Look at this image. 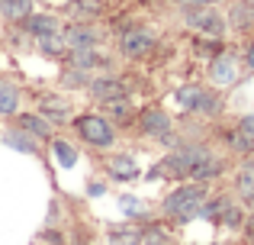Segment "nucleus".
I'll use <instances>...</instances> for the list:
<instances>
[{"mask_svg": "<svg viewBox=\"0 0 254 245\" xmlns=\"http://www.w3.org/2000/svg\"><path fill=\"white\" fill-rule=\"evenodd\" d=\"M206 197H209L206 181H190V184H184V187L171 190V194L164 197L161 200V213L171 216L177 226H184V223L199 220V207H203Z\"/></svg>", "mask_w": 254, "mask_h": 245, "instance_id": "f257e3e1", "label": "nucleus"}, {"mask_svg": "<svg viewBox=\"0 0 254 245\" xmlns=\"http://www.w3.org/2000/svg\"><path fill=\"white\" fill-rule=\"evenodd\" d=\"M184 23L190 26L193 32H199V36H209V39H222L225 36V16L212 3L184 6Z\"/></svg>", "mask_w": 254, "mask_h": 245, "instance_id": "f03ea898", "label": "nucleus"}, {"mask_svg": "<svg viewBox=\"0 0 254 245\" xmlns=\"http://www.w3.org/2000/svg\"><path fill=\"white\" fill-rule=\"evenodd\" d=\"M74 129H77V136H81L87 145H93V149H110V145L116 142V132H113L110 120H106V116H100V113L77 116V120H74Z\"/></svg>", "mask_w": 254, "mask_h": 245, "instance_id": "7ed1b4c3", "label": "nucleus"}, {"mask_svg": "<svg viewBox=\"0 0 254 245\" xmlns=\"http://www.w3.org/2000/svg\"><path fill=\"white\" fill-rule=\"evenodd\" d=\"M151 45H155V36H151L148 29H129V32H123V39H119V52H123L126 58L148 55Z\"/></svg>", "mask_w": 254, "mask_h": 245, "instance_id": "20e7f679", "label": "nucleus"}, {"mask_svg": "<svg viewBox=\"0 0 254 245\" xmlns=\"http://www.w3.org/2000/svg\"><path fill=\"white\" fill-rule=\"evenodd\" d=\"M64 42H68V49H93L100 42V32L87 23H71L64 29Z\"/></svg>", "mask_w": 254, "mask_h": 245, "instance_id": "39448f33", "label": "nucleus"}, {"mask_svg": "<svg viewBox=\"0 0 254 245\" xmlns=\"http://www.w3.org/2000/svg\"><path fill=\"white\" fill-rule=\"evenodd\" d=\"M138 123H142V129L148 132L151 139H158V142H161V139H164V136H168V132L174 129L171 116L164 113V110H145V113H142V120H138Z\"/></svg>", "mask_w": 254, "mask_h": 245, "instance_id": "423d86ee", "label": "nucleus"}, {"mask_svg": "<svg viewBox=\"0 0 254 245\" xmlns=\"http://www.w3.org/2000/svg\"><path fill=\"white\" fill-rule=\"evenodd\" d=\"M209 78H212V84H219V87L235 84V78H238L235 58H232L229 52H225V55H216V58H212V68H209Z\"/></svg>", "mask_w": 254, "mask_h": 245, "instance_id": "0eeeda50", "label": "nucleus"}, {"mask_svg": "<svg viewBox=\"0 0 254 245\" xmlns=\"http://www.w3.org/2000/svg\"><path fill=\"white\" fill-rule=\"evenodd\" d=\"M23 29L29 32V36L42 39V36H52V32H62V26H58V19L49 16V13H29V16L23 19Z\"/></svg>", "mask_w": 254, "mask_h": 245, "instance_id": "6e6552de", "label": "nucleus"}, {"mask_svg": "<svg viewBox=\"0 0 254 245\" xmlns=\"http://www.w3.org/2000/svg\"><path fill=\"white\" fill-rule=\"evenodd\" d=\"M87 87H90V94L97 97L100 103H103V100H113V97H123V94H126V84L119 81V78H97V81H90Z\"/></svg>", "mask_w": 254, "mask_h": 245, "instance_id": "1a4fd4ad", "label": "nucleus"}, {"mask_svg": "<svg viewBox=\"0 0 254 245\" xmlns=\"http://www.w3.org/2000/svg\"><path fill=\"white\" fill-rule=\"evenodd\" d=\"M229 23L242 32L254 29V0H235L229 10Z\"/></svg>", "mask_w": 254, "mask_h": 245, "instance_id": "9d476101", "label": "nucleus"}, {"mask_svg": "<svg viewBox=\"0 0 254 245\" xmlns=\"http://www.w3.org/2000/svg\"><path fill=\"white\" fill-rule=\"evenodd\" d=\"M39 113L49 123H68V103L58 100L55 94H45L42 100H39Z\"/></svg>", "mask_w": 254, "mask_h": 245, "instance_id": "9b49d317", "label": "nucleus"}, {"mask_svg": "<svg viewBox=\"0 0 254 245\" xmlns=\"http://www.w3.org/2000/svg\"><path fill=\"white\" fill-rule=\"evenodd\" d=\"M19 129H26L36 139H52V123L42 113H19Z\"/></svg>", "mask_w": 254, "mask_h": 245, "instance_id": "f8f14e48", "label": "nucleus"}, {"mask_svg": "<svg viewBox=\"0 0 254 245\" xmlns=\"http://www.w3.org/2000/svg\"><path fill=\"white\" fill-rule=\"evenodd\" d=\"M222 171H225V162H222V158H212V155H206L199 164H193L190 177H193V181H212V177H219Z\"/></svg>", "mask_w": 254, "mask_h": 245, "instance_id": "ddd939ff", "label": "nucleus"}, {"mask_svg": "<svg viewBox=\"0 0 254 245\" xmlns=\"http://www.w3.org/2000/svg\"><path fill=\"white\" fill-rule=\"evenodd\" d=\"M110 174L116 181H132V177H138V164L129 155H116V158H110Z\"/></svg>", "mask_w": 254, "mask_h": 245, "instance_id": "4468645a", "label": "nucleus"}, {"mask_svg": "<svg viewBox=\"0 0 254 245\" xmlns=\"http://www.w3.org/2000/svg\"><path fill=\"white\" fill-rule=\"evenodd\" d=\"M29 13H32V0H0V16L3 19L19 23V19H26Z\"/></svg>", "mask_w": 254, "mask_h": 245, "instance_id": "2eb2a0df", "label": "nucleus"}, {"mask_svg": "<svg viewBox=\"0 0 254 245\" xmlns=\"http://www.w3.org/2000/svg\"><path fill=\"white\" fill-rule=\"evenodd\" d=\"M203 90L206 87H199V84H184V87L174 94V103H177V107H184L187 113H193V110H196V103H199V97H203Z\"/></svg>", "mask_w": 254, "mask_h": 245, "instance_id": "dca6fc26", "label": "nucleus"}, {"mask_svg": "<svg viewBox=\"0 0 254 245\" xmlns=\"http://www.w3.org/2000/svg\"><path fill=\"white\" fill-rule=\"evenodd\" d=\"M3 139L6 145H10V149H16V152H23V155H36V142H32V136L26 129H13V132H6V136H0Z\"/></svg>", "mask_w": 254, "mask_h": 245, "instance_id": "f3484780", "label": "nucleus"}, {"mask_svg": "<svg viewBox=\"0 0 254 245\" xmlns=\"http://www.w3.org/2000/svg\"><path fill=\"white\" fill-rule=\"evenodd\" d=\"M97 65H106L103 55H97L93 49H71V68H81V71H90Z\"/></svg>", "mask_w": 254, "mask_h": 245, "instance_id": "a211bd4d", "label": "nucleus"}, {"mask_svg": "<svg viewBox=\"0 0 254 245\" xmlns=\"http://www.w3.org/2000/svg\"><path fill=\"white\" fill-rule=\"evenodd\" d=\"M235 190L242 200H254V164L245 162V168L235 174Z\"/></svg>", "mask_w": 254, "mask_h": 245, "instance_id": "6ab92c4d", "label": "nucleus"}, {"mask_svg": "<svg viewBox=\"0 0 254 245\" xmlns=\"http://www.w3.org/2000/svg\"><path fill=\"white\" fill-rule=\"evenodd\" d=\"M19 110V90L10 81H0V113L13 116Z\"/></svg>", "mask_w": 254, "mask_h": 245, "instance_id": "aec40b11", "label": "nucleus"}, {"mask_svg": "<svg viewBox=\"0 0 254 245\" xmlns=\"http://www.w3.org/2000/svg\"><path fill=\"white\" fill-rule=\"evenodd\" d=\"M68 10H71L74 19H93V16L103 13V3H100V0H71Z\"/></svg>", "mask_w": 254, "mask_h": 245, "instance_id": "412c9836", "label": "nucleus"}, {"mask_svg": "<svg viewBox=\"0 0 254 245\" xmlns=\"http://www.w3.org/2000/svg\"><path fill=\"white\" fill-rule=\"evenodd\" d=\"M229 203H232V200H229L225 194H219V197H206L203 207H199V220H216V216H222Z\"/></svg>", "mask_w": 254, "mask_h": 245, "instance_id": "4be33fe9", "label": "nucleus"}, {"mask_svg": "<svg viewBox=\"0 0 254 245\" xmlns=\"http://www.w3.org/2000/svg\"><path fill=\"white\" fill-rule=\"evenodd\" d=\"M110 245H142V233L132 226H113L110 229Z\"/></svg>", "mask_w": 254, "mask_h": 245, "instance_id": "5701e85b", "label": "nucleus"}, {"mask_svg": "<svg viewBox=\"0 0 254 245\" xmlns=\"http://www.w3.org/2000/svg\"><path fill=\"white\" fill-rule=\"evenodd\" d=\"M103 107H106V113H110L113 120H119V123H129V120H132V103L126 100V97H113V100H103Z\"/></svg>", "mask_w": 254, "mask_h": 245, "instance_id": "b1692460", "label": "nucleus"}, {"mask_svg": "<svg viewBox=\"0 0 254 245\" xmlns=\"http://www.w3.org/2000/svg\"><path fill=\"white\" fill-rule=\"evenodd\" d=\"M52 152H55V158H58V164H62V168H74V164H77L74 145H68L64 139H55V142H52Z\"/></svg>", "mask_w": 254, "mask_h": 245, "instance_id": "393cba45", "label": "nucleus"}, {"mask_svg": "<svg viewBox=\"0 0 254 245\" xmlns=\"http://www.w3.org/2000/svg\"><path fill=\"white\" fill-rule=\"evenodd\" d=\"M225 139H229V149L238 152V155H251L254 152V139L248 136V132H242V129H232Z\"/></svg>", "mask_w": 254, "mask_h": 245, "instance_id": "a878e982", "label": "nucleus"}, {"mask_svg": "<svg viewBox=\"0 0 254 245\" xmlns=\"http://www.w3.org/2000/svg\"><path fill=\"white\" fill-rule=\"evenodd\" d=\"M142 245H171V233L158 223H151V226L142 229Z\"/></svg>", "mask_w": 254, "mask_h": 245, "instance_id": "bb28decb", "label": "nucleus"}, {"mask_svg": "<svg viewBox=\"0 0 254 245\" xmlns=\"http://www.w3.org/2000/svg\"><path fill=\"white\" fill-rule=\"evenodd\" d=\"M39 42V49L45 52V55H62L64 52V32H52V36H42V39H36Z\"/></svg>", "mask_w": 254, "mask_h": 245, "instance_id": "cd10ccee", "label": "nucleus"}, {"mask_svg": "<svg viewBox=\"0 0 254 245\" xmlns=\"http://www.w3.org/2000/svg\"><path fill=\"white\" fill-rule=\"evenodd\" d=\"M193 113H203V116L219 113V97L209 94V90H203V97H199V103H196V110H193Z\"/></svg>", "mask_w": 254, "mask_h": 245, "instance_id": "c85d7f7f", "label": "nucleus"}, {"mask_svg": "<svg viewBox=\"0 0 254 245\" xmlns=\"http://www.w3.org/2000/svg\"><path fill=\"white\" fill-rule=\"evenodd\" d=\"M222 223L229 229H242V223H245V210L242 207H235V203H229L225 207V213H222Z\"/></svg>", "mask_w": 254, "mask_h": 245, "instance_id": "c756f323", "label": "nucleus"}, {"mask_svg": "<svg viewBox=\"0 0 254 245\" xmlns=\"http://www.w3.org/2000/svg\"><path fill=\"white\" fill-rule=\"evenodd\" d=\"M238 129H242V132H248V136L254 139V113H245L242 120H238Z\"/></svg>", "mask_w": 254, "mask_h": 245, "instance_id": "7c9ffc66", "label": "nucleus"}, {"mask_svg": "<svg viewBox=\"0 0 254 245\" xmlns=\"http://www.w3.org/2000/svg\"><path fill=\"white\" fill-rule=\"evenodd\" d=\"M123 210L126 213H142V203H138L135 197H123Z\"/></svg>", "mask_w": 254, "mask_h": 245, "instance_id": "2f4dec72", "label": "nucleus"}, {"mask_svg": "<svg viewBox=\"0 0 254 245\" xmlns=\"http://www.w3.org/2000/svg\"><path fill=\"white\" fill-rule=\"evenodd\" d=\"M245 65H248V71L254 75V39L248 42V52H245Z\"/></svg>", "mask_w": 254, "mask_h": 245, "instance_id": "473e14b6", "label": "nucleus"}, {"mask_svg": "<svg viewBox=\"0 0 254 245\" xmlns=\"http://www.w3.org/2000/svg\"><path fill=\"white\" fill-rule=\"evenodd\" d=\"M103 184H90V187H87V194H90V197H103Z\"/></svg>", "mask_w": 254, "mask_h": 245, "instance_id": "72a5a7b5", "label": "nucleus"}, {"mask_svg": "<svg viewBox=\"0 0 254 245\" xmlns=\"http://www.w3.org/2000/svg\"><path fill=\"white\" fill-rule=\"evenodd\" d=\"M174 3H180V6H190V3H219V0H174Z\"/></svg>", "mask_w": 254, "mask_h": 245, "instance_id": "f704fd0d", "label": "nucleus"}, {"mask_svg": "<svg viewBox=\"0 0 254 245\" xmlns=\"http://www.w3.org/2000/svg\"><path fill=\"white\" fill-rule=\"evenodd\" d=\"M248 162H251V164H254V152H251V158H248Z\"/></svg>", "mask_w": 254, "mask_h": 245, "instance_id": "c9c22d12", "label": "nucleus"}]
</instances>
